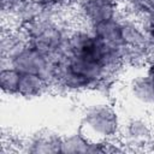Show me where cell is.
I'll use <instances>...</instances> for the list:
<instances>
[{
    "instance_id": "obj_1",
    "label": "cell",
    "mask_w": 154,
    "mask_h": 154,
    "mask_svg": "<svg viewBox=\"0 0 154 154\" xmlns=\"http://www.w3.org/2000/svg\"><path fill=\"white\" fill-rule=\"evenodd\" d=\"M122 118L116 106L105 97L85 105L81 112L79 129L91 141H109L119 137Z\"/></svg>"
},
{
    "instance_id": "obj_2",
    "label": "cell",
    "mask_w": 154,
    "mask_h": 154,
    "mask_svg": "<svg viewBox=\"0 0 154 154\" xmlns=\"http://www.w3.org/2000/svg\"><path fill=\"white\" fill-rule=\"evenodd\" d=\"M73 12L78 18V23L93 28L119 17L123 8L117 0H78Z\"/></svg>"
},
{
    "instance_id": "obj_3",
    "label": "cell",
    "mask_w": 154,
    "mask_h": 154,
    "mask_svg": "<svg viewBox=\"0 0 154 154\" xmlns=\"http://www.w3.org/2000/svg\"><path fill=\"white\" fill-rule=\"evenodd\" d=\"M129 150H144L154 146V129L149 120L134 116L122 124L119 137Z\"/></svg>"
},
{
    "instance_id": "obj_4",
    "label": "cell",
    "mask_w": 154,
    "mask_h": 154,
    "mask_svg": "<svg viewBox=\"0 0 154 154\" xmlns=\"http://www.w3.org/2000/svg\"><path fill=\"white\" fill-rule=\"evenodd\" d=\"M63 136L54 130L42 129L20 141L19 152L30 154L61 153Z\"/></svg>"
},
{
    "instance_id": "obj_5",
    "label": "cell",
    "mask_w": 154,
    "mask_h": 154,
    "mask_svg": "<svg viewBox=\"0 0 154 154\" xmlns=\"http://www.w3.org/2000/svg\"><path fill=\"white\" fill-rule=\"evenodd\" d=\"M52 60V57L47 55L32 45H29L10 60L8 66H13L20 73H37L43 76Z\"/></svg>"
},
{
    "instance_id": "obj_6",
    "label": "cell",
    "mask_w": 154,
    "mask_h": 154,
    "mask_svg": "<svg viewBox=\"0 0 154 154\" xmlns=\"http://www.w3.org/2000/svg\"><path fill=\"white\" fill-rule=\"evenodd\" d=\"M48 8L49 7L43 5L40 0H20L17 1L2 17L7 19V25L24 28L41 17Z\"/></svg>"
},
{
    "instance_id": "obj_7",
    "label": "cell",
    "mask_w": 154,
    "mask_h": 154,
    "mask_svg": "<svg viewBox=\"0 0 154 154\" xmlns=\"http://www.w3.org/2000/svg\"><path fill=\"white\" fill-rule=\"evenodd\" d=\"M29 45L30 41L23 28L4 26L0 38V67L8 66L10 60Z\"/></svg>"
},
{
    "instance_id": "obj_8",
    "label": "cell",
    "mask_w": 154,
    "mask_h": 154,
    "mask_svg": "<svg viewBox=\"0 0 154 154\" xmlns=\"http://www.w3.org/2000/svg\"><path fill=\"white\" fill-rule=\"evenodd\" d=\"M128 91L136 103L154 106V82L149 72V65L141 66L140 71L130 77Z\"/></svg>"
},
{
    "instance_id": "obj_9",
    "label": "cell",
    "mask_w": 154,
    "mask_h": 154,
    "mask_svg": "<svg viewBox=\"0 0 154 154\" xmlns=\"http://www.w3.org/2000/svg\"><path fill=\"white\" fill-rule=\"evenodd\" d=\"M122 16V14H120ZM120 16L100 23L93 28H90L93 30V32L95 34V36L103 42L105 45L116 48V49H120L123 47V38H122V23H120Z\"/></svg>"
},
{
    "instance_id": "obj_10",
    "label": "cell",
    "mask_w": 154,
    "mask_h": 154,
    "mask_svg": "<svg viewBox=\"0 0 154 154\" xmlns=\"http://www.w3.org/2000/svg\"><path fill=\"white\" fill-rule=\"evenodd\" d=\"M48 90H51V87L41 75L22 73L17 96H20L26 100H31L42 96Z\"/></svg>"
},
{
    "instance_id": "obj_11",
    "label": "cell",
    "mask_w": 154,
    "mask_h": 154,
    "mask_svg": "<svg viewBox=\"0 0 154 154\" xmlns=\"http://www.w3.org/2000/svg\"><path fill=\"white\" fill-rule=\"evenodd\" d=\"M91 143L93 141L89 140L78 128L76 131L63 136L61 153H66V154L91 153Z\"/></svg>"
},
{
    "instance_id": "obj_12",
    "label": "cell",
    "mask_w": 154,
    "mask_h": 154,
    "mask_svg": "<svg viewBox=\"0 0 154 154\" xmlns=\"http://www.w3.org/2000/svg\"><path fill=\"white\" fill-rule=\"evenodd\" d=\"M22 73L13 66H2L0 69V88L2 94L17 96Z\"/></svg>"
},
{
    "instance_id": "obj_13",
    "label": "cell",
    "mask_w": 154,
    "mask_h": 154,
    "mask_svg": "<svg viewBox=\"0 0 154 154\" xmlns=\"http://www.w3.org/2000/svg\"><path fill=\"white\" fill-rule=\"evenodd\" d=\"M140 20L143 24V28L150 40L152 43V48H153V54H154V10L143 14L142 17H138Z\"/></svg>"
},
{
    "instance_id": "obj_14",
    "label": "cell",
    "mask_w": 154,
    "mask_h": 154,
    "mask_svg": "<svg viewBox=\"0 0 154 154\" xmlns=\"http://www.w3.org/2000/svg\"><path fill=\"white\" fill-rule=\"evenodd\" d=\"M49 8H71L76 6L78 0H40Z\"/></svg>"
},
{
    "instance_id": "obj_15",
    "label": "cell",
    "mask_w": 154,
    "mask_h": 154,
    "mask_svg": "<svg viewBox=\"0 0 154 154\" xmlns=\"http://www.w3.org/2000/svg\"><path fill=\"white\" fill-rule=\"evenodd\" d=\"M149 72L152 75V78H153V82H154V61L149 64Z\"/></svg>"
},
{
    "instance_id": "obj_16",
    "label": "cell",
    "mask_w": 154,
    "mask_h": 154,
    "mask_svg": "<svg viewBox=\"0 0 154 154\" xmlns=\"http://www.w3.org/2000/svg\"><path fill=\"white\" fill-rule=\"evenodd\" d=\"M17 1H20V0H17Z\"/></svg>"
}]
</instances>
